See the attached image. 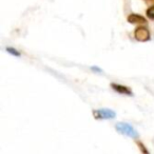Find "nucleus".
<instances>
[{"label":"nucleus","mask_w":154,"mask_h":154,"mask_svg":"<svg viewBox=\"0 0 154 154\" xmlns=\"http://www.w3.org/2000/svg\"><path fill=\"white\" fill-rule=\"evenodd\" d=\"M134 36L136 38V40L138 41H147L150 39V32L147 28H143V26H139L135 30Z\"/></svg>","instance_id":"3"},{"label":"nucleus","mask_w":154,"mask_h":154,"mask_svg":"<svg viewBox=\"0 0 154 154\" xmlns=\"http://www.w3.org/2000/svg\"><path fill=\"white\" fill-rule=\"evenodd\" d=\"M92 70H94V71H96V72H101L100 70H99L98 68H96V66H92Z\"/></svg>","instance_id":"10"},{"label":"nucleus","mask_w":154,"mask_h":154,"mask_svg":"<svg viewBox=\"0 0 154 154\" xmlns=\"http://www.w3.org/2000/svg\"><path fill=\"white\" fill-rule=\"evenodd\" d=\"M128 21L133 24H146L147 23V20H146L143 16L137 15V14H131V15H129Z\"/></svg>","instance_id":"4"},{"label":"nucleus","mask_w":154,"mask_h":154,"mask_svg":"<svg viewBox=\"0 0 154 154\" xmlns=\"http://www.w3.org/2000/svg\"><path fill=\"white\" fill-rule=\"evenodd\" d=\"M115 128L119 133L126 135V136L131 137V138H137V137H138V133L136 132V130H135L130 124H127V122H118V124H116Z\"/></svg>","instance_id":"1"},{"label":"nucleus","mask_w":154,"mask_h":154,"mask_svg":"<svg viewBox=\"0 0 154 154\" xmlns=\"http://www.w3.org/2000/svg\"><path fill=\"white\" fill-rule=\"evenodd\" d=\"M147 16L150 18V19L154 20V5L147 10Z\"/></svg>","instance_id":"6"},{"label":"nucleus","mask_w":154,"mask_h":154,"mask_svg":"<svg viewBox=\"0 0 154 154\" xmlns=\"http://www.w3.org/2000/svg\"><path fill=\"white\" fill-rule=\"evenodd\" d=\"M137 145H138L139 149H140V151L143 152V153H148V150L145 148V145H143L140 141H137Z\"/></svg>","instance_id":"8"},{"label":"nucleus","mask_w":154,"mask_h":154,"mask_svg":"<svg viewBox=\"0 0 154 154\" xmlns=\"http://www.w3.org/2000/svg\"><path fill=\"white\" fill-rule=\"evenodd\" d=\"M7 51L9 52L10 54L14 55V56H20V53L17 51V50L14 49V48H7Z\"/></svg>","instance_id":"7"},{"label":"nucleus","mask_w":154,"mask_h":154,"mask_svg":"<svg viewBox=\"0 0 154 154\" xmlns=\"http://www.w3.org/2000/svg\"><path fill=\"white\" fill-rule=\"evenodd\" d=\"M111 87L116 92L122 93V94H125V95H129V96H132V91H131L128 87L122 86V85H117V84H112Z\"/></svg>","instance_id":"5"},{"label":"nucleus","mask_w":154,"mask_h":154,"mask_svg":"<svg viewBox=\"0 0 154 154\" xmlns=\"http://www.w3.org/2000/svg\"><path fill=\"white\" fill-rule=\"evenodd\" d=\"M146 3H150V5H154V0H145Z\"/></svg>","instance_id":"9"},{"label":"nucleus","mask_w":154,"mask_h":154,"mask_svg":"<svg viewBox=\"0 0 154 154\" xmlns=\"http://www.w3.org/2000/svg\"><path fill=\"white\" fill-rule=\"evenodd\" d=\"M93 116L96 119H110V118L115 117L116 113L110 109H99L93 111Z\"/></svg>","instance_id":"2"}]
</instances>
